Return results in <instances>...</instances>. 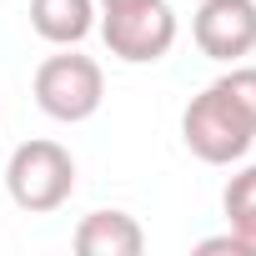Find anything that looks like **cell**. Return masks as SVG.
Returning <instances> with one entry per match:
<instances>
[{"label": "cell", "mask_w": 256, "mask_h": 256, "mask_svg": "<svg viewBox=\"0 0 256 256\" xmlns=\"http://www.w3.org/2000/svg\"><path fill=\"white\" fill-rule=\"evenodd\" d=\"M181 141L196 161L206 166H231L251 151L256 141V126L251 116L221 90V86H206L201 96H191V106L181 110Z\"/></svg>", "instance_id": "1"}, {"label": "cell", "mask_w": 256, "mask_h": 256, "mask_svg": "<svg viewBox=\"0 0 256 256\" xmlns=\"http://www.w3.org/2000/svg\"><path fill=\"white\" fill-rule=\"evenodd\" d=\"M6 191L20 211H60L76 191V161L60 141H20L6 161Z\"/></svg>", "instance_id": "2"}, {"label": "cell", "mask_w": 256, "mask_h": 256, "mask_svg": "<svg viewBox=\"0 0 256 256\" xmlns=\"http://www.w3.org/2000/svg\"><path fill=\"white\" fill-rule=\"evenodd\" d=\"M100 100H106V76L90 56L66 46L60 56H46L36 66V106L50 120H66V126L90 120L100 110Z\"/></svg>", "instance_id": "3"}, {"label": "cell", "mask_w": 256, "mask_h": 256, "mask_svg": "<svg viewBox=\"0 0 256 256\" xmlns=\"http://www.w3.org/2000/svg\"><path fill=\"white\" fill-rule=\"evenodd\" d=\"M176 10L166 0H141V6H116L100 10V40L126 66H156L176 46Z\"/></svg>", "instance_id": "4"}, {"label": "cell", "mask_w": 256, "mask_h": 256, "mask_svg": "<svg viewBox=\"0 0 256 256\" xmlns=\"http://www.w3.org/2000/svg\"><path fill=\"white\" fill-rule=\"evenodd\" d=\"M191 40L206 60L236 66L241 56L256 50V0H201Z\"/></svg>", "instance_id": "5"}, {"label": "cell", "mask_w": 256, "mask_h": 256, "mask_svg": "<svg viewBox=\"0 0 256 256\" xmlns=\"http://www.w3.org/2000/svg\"><path fill=\"white\" fill-rule=\"evenodd\" d=\"M76 251L80 256H141L146 231L131 211H90L76 226Z\"/></svg>", "instance_id": "6"}, {"label": "cell", "mask_w": 256, "mask_h": 256, "mask_svg": "<svg viewBox=\"0 0 256 256\" xmlns=\"http://www.w3.org/2000/svg\"><path fill=\"white\" fill-rule=\"evenodd\" d=\"M30 30L50 46H80L96 30V0H30Z\"/></svg>", "instance_id": "7"}, {"label": "cell", "mask_w": 256, "mask_h": 256, "mask_svg": "<svg viewBox=\"0 0 256 256\" xmlns=\"http://www.w3.org/2000/svg\"><path fill=\"white\" fill-rule=\"evenodd\" d=\"M221 206H226V226H231L236 251L241 256H256V166H246V171H236L226 181Z\"/></svg>", "instance_id": "8"}, {"label": "cell", "mask_w": 256, "mask_h": 256, "mask_svg": "<svg viewBox=\"0 0 256 256\" xmlns=\"http://www.w3.org/2000/svg\"><path fill=\"white\" fill-rule=\"evenodd\" d=\"M216 86H221V90H226V96H231V100L251 116V126H256V66H241V60H236V66H231Z\"/></svg>", "instance_id": "9"}, {"label": "cell", "mask_w": 256, "mask_h": 256, "mask_svg": "<svg viewBox=\"0 0 256 256\" xmlns=\"http://www.w3.org/2000/svg\"><path fill=\"white\" fill-rule=\"evenodd\" d=\"M116 6H141V0H100V10H116Z\"/></svg>", "instance_id": "10"}]
</instances>
